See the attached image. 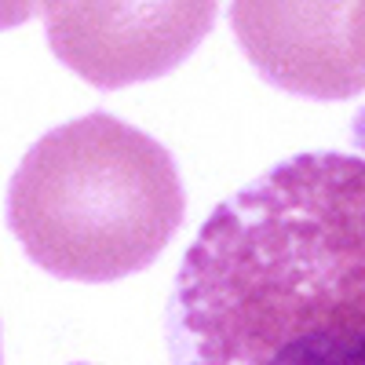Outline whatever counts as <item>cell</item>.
I'll use <instances>...</instances> for the list:
<instances>
[{
    "label": "cell",
    "instance_id": "1",
    "mask_svg": "<svg viewBox=\"0 0 365 365\" xmlns=\"http://www.w3.org/2000/svg\"><path fill=\"white\" fill-rule=\"evenodd\" d=\"M165 340L172 365H365V154H296L212 208Z\"/></svg>",
    "mask_w": 365,
    "mask_h": 365
},
{
    "label": "cell",
    "instance_id": "2",
    "mask_svg": "<svg viewBox=\"0 0 365 365\" xmlns=\"http://www.w3.org/2000/svg\"><path fill=\"white\" fill-rule=\"evenodd\" d=\"M187 216L168 150L113 113L44 132L8 182V227L26 256L63 282L146 270Z\"/></svg>",
    "mask_w": 365,
    "mask_h": 365
},
{
    "label": "cell",
    "instance_id": "3",
    "mask_svg": "<svg viewBox=\"0 0 365 365\" xmlns=\"http://www.w3.org/2000/svg\"><path fill=\"white\" fill-rule=\"evenodd\" d=\"M41 11L55 58L103 91L172 73L216 22L208 0H51Z\"/></svg>",
    "mask_w": 365,
    "mask_h": 365
},
{
    "label": "cell",
    "instance_id": "4",
    "mask_svg": "<svg viewBox=\"0 0 365 365\" xmlns=\"http://www.w3.org/2000/svg\"><path fill=\"white\" fill-rule=\"evenodd\" d=\"M347 0H325V4L234 0L230 4V29L259 77L282 91L322 103L354 99L365 91V77L347 41Z\"/></svg>",
    "mask_w": 365,
    "mask_h": 365
},
{
    "label": "cell",
    "instance_id": "5",
    "mask_svg": "<svg viewBox=\"0 0 365 365\" xmlns=\"http://www.w3.org/2000/svg\"><path fill=\"white\" fill-rule=\"evenodd\" d=\"M347 41L354 51V63L365 77V0L361 4H351V22H347Z\"/></svg>",
    "mask_w": 365,
    "mask_h": 365
},
{
    "label": "cell",
    "instance_id": "6",
    "mask_svg": "<svg viewBox=\"0 0 365 365\" xmlns=\"http://www.w3.org/2000/svg\"><path fill=\"white\" fill-rule=\"evenodd\" d=\"M73 365H84V361H73Z\"/></svg>",
    "mask_w": 365,
    "mask_h": 365
}]
</instances>
